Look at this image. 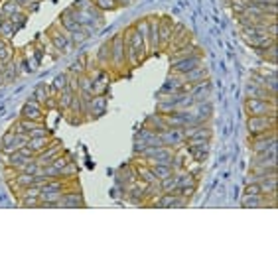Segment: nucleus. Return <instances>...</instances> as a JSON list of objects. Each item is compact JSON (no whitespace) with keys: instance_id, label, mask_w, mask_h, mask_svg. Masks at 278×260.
<instances>
[{"instance_id":"32","label":"nucleus","mask_w":278,"mask_h":260,"mask_svg":"<svg viewBox=\"0 0 278 260\" xmlns=\"http://www.w3.org/2000/svg\"><path fill=\"white\" fill-rule=\"evenodd\" d=\"M20 10H24V8L16 0H2L0 2V14H4L6 18L12 16V14H16V12H20Z\"/></svg>"},{"instance_id":"25","label":"nucleus","mask_w":278,"mask_h":260,"mask_svg":"<svg viewBox=\"0 0 278 260\" xmlns=\"http://www.w3.org/2000/svg\"><path fill=\"white\" fill-rule=\"evenodd\" d=\"M271 175H277V168H251L247 175V183H259Z\"/></svg>"},{"instance_id":"23","label":"nucleus","mask_w":278,"mask_h":260,"mask_svg":"<svg viewBox=\"0 0 278 260\" xmlns=\"http://www.w3.org/2000/svg\"><path fill=\"white\" fill-rule=\"evenodd\" d=\"M245 95L247 99H265V101H277V95H273L271 91H267L265 87H259L255 83H247V89H245Z\"/></svg>"},{"instance_id":"19","label":"nucleus","mask_w":278,"mask_h":260,"mask_svg":"<svg viewBox=\"0 0 278 260\" xmlns=\"http://www.w3.org/2000/svg\"><path fill=\"white\" fill-rule=\"evenodd\" d=\"M201 47H199L198 43H196V40H194V36L190 38V40H186V42L182 43V45H178L172 53H170V63L172 61H178V59H182V57H188V55H192V53H196V51H199Z\"/></svg>"},{"instance_id":"34","label":"nucleus","mask_w":278,"mask_h":260,"mask_svg":"<svg viewBox=\"0 0 278 260\" xmlns=\"http://www.w3.org/2000/svg\"><path fill=\"white\" fill-rule=\"evenodd\" d=\"M93 4H95L101 12H115V10L122 8L119 0H93Z\"/></svg>"},{"instance_id":"42","label":"nucleus","mask_w":278,"mask_h":260,"mask_svg":"<svg viewBox=\"0 0 278 260\" xmlns=\"http://www.w3.org/2000/svg\"><path fill=\"white\" fill-rule=\"evenodd\" d=\"M261 189H259V183H247L245 185V193L243 195H259Z\"/></svg>"},{"instance_id":"38","label":"nucleus","mask_w":278,"mask_h":260,"mask_svg":"<svg viewBox=\"0 0 278 260\" xmlns=\"http://www.w3.org/2000/svg\"><path fill=\"white\" fill-rule=\"evenodd\" d=\"M77 173H79V170H77L75 162H67V164H65V168L61 170V179H75V177H77Z\"/></svg>"},{"instance_id":"41","label":"nucleus","mask_w":278,"mask_h":260,"mask_svg":"<svg viewBox=\"0 0 278 260\" xmlns=\"http://www.w3.org/2000/svg\"><path fill=\"white\" fill-rule=\"evenodd\" d=\"M43 109H45V113L47 111H57V97H47V101L43 103Z\"/></svg>"},{"instance_id":"35","label":"nucleus","mask_w":278,"mask_h":260,"mask_svg":"<svg viewBox=\"0 0 278 260\" xmlns=\"http://www.w3.org/2000/svg\"><path fill=\"white\" fill-rule=\"evenodd\" d=\"M47 97H53V95H51V87H47V85H38L36 87V91H34V95H32V99L38 101L41 107H43V103L47 101Z\"/></svg>"},{"instance_id":"18","label":"nucleus","mask_w":278,"mask_h":260,"mask_svg":"<svg viewBox=\"0 0 278 260\" xmlns=\"http://www.w3.org/2000/svg\"><path fill=\"white\" fill-rule=\"evenodd\" d=\"M241 38L253 49H261V47H269L277 43V38H271L269 34H241Z\"/></svg>"},{"instance_id":"12","label":"nucleus","mask_w":278,"mask_h":260,"mask_svg":"<svg viewBox=\"0 0 278 260\" xmlns=\"http://www.w3.org/2000/svg\"><path fill=\"white\" fill-rule=\"evenodd\" d=\"M63 152H65V150H63V144H61L57 138H53V142L36 156V162L40 164L41 168H43V166H49V164H51L59 154H63Z\"/></svg>"},{"instance_id":"33","label":"nucleus","mask_w":278,"mask_h":260,"mask_svg":"<svg viewBox=\"0 0 278 260\" xmlns=\"http://www.w3.org/2000/svg\"><path fill=\"white\" fill-rule=\"evenodd\" d=\"M150 170H152V173L156 175L158 181L166 179V177H170V175L174 173V168H172L170 164H156V166H150Z\"/></svg>"},{"instance_id":"27","label":"nucleus","mask_w":278,"mask_h":260,"mask_svg":"<svg viewBox=\"0 0 278 260\" xmlns=\"http://www.w3.org/2000/svg\"><path fill=\"white\" fill-rule=\"evenodd\" d=\"M73 91L69 89V87H65L59 95H57V111H61V113H67L69 111V105H71V99H73Z\"/></svg>"},{"instance_id":"29","label":"nucleus","mask_w":278,"mask_h":260,"mask_svg":"<svg viewBox=\"0 0 278 260\" xmlns=\"http://www.w3.org/2000/svg\"><path fill=\"white\" fill-rule=\"evenodd\" d=\"M53 142V136H38V138H28V146L36 152V154H40L41 150H45L49 144Z\"/></svg>"},{"instance_id":"6","label":"nucleus","mask_w":278,"mask_h":260,"mask_svg":"<svg viewBox=\"0 0 278 260\" xmlns=\"http://www.w3.org/2000/svg\"><path fill=\"white\" fill-rule=\"evenodd\" d=\"M277 129L269 130V132H263V134H255V136H249V146L253 150V154L257 152H265L273 146H277Z\"/></svg>"},{"instance_id":"44","label":"nucleus","mask_w":278,"mask_h":260,"mask_svg":"<svg viewBox=\"0 0 278 260\" xmlns=\"http://www.w3.org/2000/svg\"><path fill=\"white\" fill-rule=\"evenodd\" d=\"M4 20H6V16H4V14H0V28H2V24H4Z\"/></svg>"},{"instance_id":"26","label":"nucleus","mask_w":278,"mask_h":260,"mask_svg":"<svg viewBox=\"0 0 278 260\" xmlns=\"http://www.w3.org/2000/svg\"><path fill=\"white\" fill-rule=\"evenodd\" d=\"M95 57H97V61H99V65L103 69H109L111 71V40H107V42L99 47V51L95 53Z\"/></svg>"},{"instance_id":"9","label":"nucleus","mask_w":278,"mask_h":260,"mask_svg":"<svg viewBox=\"0 0 278 260\" xmlns=\"http://www.w3.org/2000/svg\"><path fill=\"white\" fill-rule=\"evenodd\" d=\"M148 18V49L150 55H158L160 51V16L150 14Z\"/></svg>"},{"instance_id":"40","label":"nucleus","mask_w":278,"mask_h":260,"mask_svg":"<svg viewBox=\"0 0 278 260\" xmlns=\"http://www.w3.org/2000/svg\"><path fill=\"white\" fill-rule=\"evenodd\" d=\"M18 170L14 168V166H4V179L6 181H10V179H16V175H18Z\"/></svg>"},{"instance_id":"15","label":"nucleus","mask_w":278,"mask_h":260,"mask_svg":"<svg viewBox=\"0 0 278 260\" xmlns=\"http://www.w3.org/2000/svg\"><path fill=\"white\" fill-rule=\"evenodd\" d=\"M57 207H85V197L81 189H67L61 193V199L57 201Z\"/></svg>"},{"instance_id":"31","label":"nucleus","mask_w":278,"mask_h":260,"mask_svg":"<svg viewBox=\"0 0 278 260\" xmlns=\"http://www.w3.org/2000/svg\"><path fill=\"white\" fill-rule=\"evenodd\" d=\"M259 189H261L263 195H273V193H277V175H271V177L259 181Z\"/></svg>"},{"instance_id":"21","label":"nucleus","mask_w":278,"mask_h":260,"mask_svg":"<svg viewBox=\"0 0 278 260\" xmlns=\"http://www.w3.org/2000/svg\"><path fill=\"white\" fill-rule=\"evenodd\" d=\"M188 93L194 97V101H196V103L209 101V99H211V93H213V89H211V81H209V79H205V81H201V83L190 85V91H188Z\"/></svg>"},{"instance_id":"8","label":"nucleus","mask_w":278,"mask_h":260,"mask_svg":"<svg viewBox=\"0 0 278 260\" xmlns=\"http://www.w3.org/2000/svg\"><path fill=\"white\" fill-rule=\"evenodd\" d=\"M24 144H28V134H16L14 130H8L4 136H2V144H0V150L4 156L12 154V152H18Z\"/></svg>"},{"instance_id":"22","label":"nucleus","mask_w":278,"mask_h":260,"mask_svg":"<svg viewBox=\"0 0 278 260\" xmlns=\"http://www.w3.org/2000/svg\"><path fill=\"white\" fill-rule=\"evenodd\" d=\"M182 77H184V81H186V83H190V85H196V83H201V81L209 79V71H207L205 63H199L198 67L190 69V71H188V73H184Z\"/></svg>"},{"instance_id":"20","label":"nucleus","mask_w":278,"mask_h":260,"mask_svg":"<svg viewBox=\"0 0 278 260\" xmlns=\"http://www.w3.org/2000/svg\"><path fill=\"white\" fill-rule=\"evenodd\" d=\"M172 32H174V20L170 16H160V49L166 51L168 43L172 40Z\"/></svg>"},{"instance_id":"3","label":"nucleus","mask_w":278,"mask_h":260,"mask_svg":"<svg viewBox=\"0 0 278 260\" xmlns=\"http://www.w3.org/2000/svg\"><path fill=\"white\" fill-rule=\"evenodd\" d=\"M45 34L49 36V40L53 43V47L61 53V55H65V53H69L75 45L71 42V36H69V32L59 24V20H55L47 30H45Z\"/></svg>"},{"instance_id":"16","label":"nucleus","mask_w":278,"mask_h":260,"mask_svg":"<svg viewBox=\"0 0 278 260\" xmlns=\"http://www.w3.org/2000/svg\"><path fill=\"white\" fill-rule=\"evenodd\" d=\"M198 125H209L211 117H213V103L209 101H201V103H194V107H190Z\"/></svg>"},{"instance_id":"7","label":"nucleus","mask_w":278,"mask_h":260,"mask_svg":"<svg viewBox=\"0 0 278 260\" xmlns=\"http://www.w3.org/2000/svg\"><path fill=\"white\" fill-rule=\"evenodd\" d=\"M277 129V117H247V130L249 136L263 134Z\"/></svg>"},{"instance_id":"1","label":"nucleus","mask_w":278,"mask_h":260,"mask_svg":"<svg viewBox=\"0 0 278 260\" xmlns=\"http://www.w3.org/2000/svg\"><path fill=\"white\" fill-rule=\"evenodd\" d=\"M122 36H124V45H126V61H128V67L134 69L138 67L140 63H144L148 57H150V49L148 45L144 43V40L140 38V34L128 26L122 30Z\"/></svg>"},{"instance_id":"28","label":"nucleus","mask_w":278,"mask_h":260,"mask_svg":"<svg viewBox=\"0 0 278 260\" xmlns=\"http://www.w3.org/2000/svg\"><path fill=\"white\" fill-rule=\"evenodd\" d=\"M255 53H259L265 63H271V65H277V55H278V47L277 43L269 45V47H261V49H255Z\"/></svg>"},{"instance_id":"4","label":"nucleus","mask_w":278,"mask_h":260,"mask_svg":"<svg viewBox=\"0 0 278 260\" xmlns=\"http://www.w3.org/2000/svg\"><path fill=\"white\" fill-rule=\"evenodd\" d=\"M245 115L247 117H277V101L265 99H245Z\"/></svg>"},{"instance_id":"5","label":"nucleus","mask_w":278,"mask_h":260,"mask_svg":"<svg viewBox=\"0 0 278 260\" xmlns=\"http://www.w3.org/2000/svg\"><path fill=\"white\" fill-rule=\"evenodd\" d=\"M203 49H199L196 53H192V55H188V57H182V59H178V61H172V65H170V73H176V75H184V73H188L190 69H194V67H198L199 63H203Z\"/></svg>"},{"instance_id":"37","label":"nucleus","mask_w":278,"mask_h":260,"mask_svg":"<svg viewBox=\"0 0 278 260\" xmlns=\"http://www.w3.org/2000/svg\"><path fill=\"white\" fill-rule=\"evenodd\" d=\"M18 30H16V26L6 18L4 20V24H2V28H0V38H4V40H10L14 34H16Z\"/></svg>"},{"instance_id":"45","label":"nucleus","mask_w":278,"mask_h":260,"mask_svg":"<svg viewBox=\"0 0 278 260\" xmlns=\"http://www.w3.org/2000/svg\"><path fill=\"white\" fill-rule=\"evenodd\" d=\"M0 2H2V0H0Z\"/></svg>"},{"instance_id":"10","label":"nucleus","mask_w":278,"mask_h":260,"mask_svg":"<svg viewBox=\"0 0 278 260\" xmlns=\"http://www.w3.org/2000/svg\"><path fill=\"white\" fill-rule=\"evenodd\" d=\"M160 140H162L164 146H170V148L178 150V148H184L188 136H186L184 129H166L164 132H160Z\"/></svg>"},{"instance_id":"13","label":"nucleus","mask_w":278,"mask_h":260,"mask_svg":"<svg viewBox=\"0 0 278 260\" xmlns=\"http://www.w3.org/2000/svg\"><path fill=\"white\" fill-rule=\"evenodd\" d=\"M22 119H30V121H38V123H45V109L41 107L38 101L28 99L20 111Z\"/></svg>"},{"instance_id":"36","label":"nucleus","mask_w":278,"mask_h":260,"mask_svg":"<svg viewBox=\"0 0 278 260\" xmlns=\"http://www.w3.org/2000/svg\"><path fill=\"white\" fill-rule=\"evenodd\" d=\"M28 16H30V14H28L26 10H20V12L12 14V16H8V20L16 26V30H22V28H24V24L28 22Z\"/></svg>"},{"instance_id":"39","label":"nucleus","mask_w":278,"mask_h":260,"mask_svg":"<svg viewBox=\"0 0 278 260\" xmlns=\"http://www.w3.org/2000/svg\"><path fill=\"white\" fill-rule=\"evenodd\" d=\"M18 201H20V207H40V197H24Z\"/></svg>"},{"instance_id":"30","label":"nucleus","mask_w":278,"mask_h":260,"mask_svg":"<svg viewBox=\"0 0 278 260\" xmlns=\"http://www.w3.org/2000/svg\"><path fill=\"white\" fill-rule=\"evenodd\" d=\"M49 87H51V95H53V97H57V95H59L65 87H69V73H67V71H65V73H59V75L53 79V83H51Z\"/></svg>"},{"instance_id":"11","label":"nucleus","mask_w":278,"mask_h":260,"mask_svg":"<svg viewBox=\"0 0 278 260\" xmlns=\"http://www.w3.org/2000/svg\"><path fill=\"white\" fill-rule=\"evenodd\" d=\"M277 150L278 144L265 150V152H257L253 154V160H251V168H277Z\"/></svg>"},{"instance_id":"2","label":"nucleus","mask_w":278,"mask_h":260,"mask_svg":"<svg viewBox=\"0 0 278 260\" xmlns=\"http://www.w3.org/2000/svg\"><path fill=\"white\" fill-rule=\"evenodd\" d=\"M111 71L117 77H122L130 71L128 61H126V45H124L122 32H117L111 38Z\"/></svg>"},{"instance_id":"43","label":"nucleus","mask_w":278,"mask_h":260,"mask_svg":"<svg viewBox=\"0 0 278 260\" xmlns=\"http://www.w3.org/2000/svg\"><path fill=\"white\" fill-rule=\"evenodd\" d=\"M119 2H120V6H128L132 0H119Z\"/></svg>"},{"instance_id":"17","label":"nucleus","mask_w":278,"mask_h":260,"mask_svg":"<svg viewBox=\"0 0 278 260\" xmlns=\"http://www.w3.org/2000/svg\"><path fill=\"white\" fill-rule=\"evenodd\" d=\"M109 107V95H93L91 99V109H89V123L103 117Z\"/></svg>"},{"instance_id":"24","label":"nucleus","mask_w":278,"mask_h":260,"mask_svg":"<svg viewBox=\"0 0 278 260\" xmlns=\"http://www.w3.org/2000/svg\"><path fill=\"white\" fill-rule=\"evenodd\" d=\"M142 127H146V129H150L152 132H164V130L168 129V125H166V119H164V115H160V113H152V115H148L146 119H144V125Z\"/></svg>"},{"instance_id":"14","label":"nucleus","mask_w":278,"mask_h":260,"mask_svg":"<svg viewBox=\"0 0 278 260\" xmlns=\"http://www.w3.org/2000/svg\"><path fill=\"white\" fill-rule=\"evenodd\" d=\"M144 187H146V183H142L140 179L132 181V183L126 185V189H124L126 199H128L130 203H134V205H146V193H144Z\"/></svg>"}]
</instances>
